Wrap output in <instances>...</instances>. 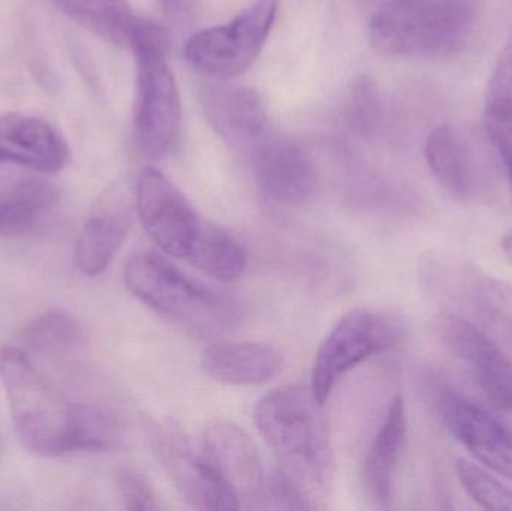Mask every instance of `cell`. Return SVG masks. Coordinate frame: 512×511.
Listing matches in <instances>:
<instances>
[{
    "label": "cell",
    "instance_id": "5bb4252c",
    "mask_svg": "<svg viewBox=\"0 0 512 511\" xmlns=\"http://www.w3.org/2000/svg\"><path fill=\"white\" fill-rule=\"evenodd\" d=\"M436 405L448 431L471 455L512 482V438L492 411L445 387Z\"/></svg>",
    "mask_w": 512,
    "mask_h": 511
},
{
    "label": "cell",
    "instance_id": "d6a6232c",
    "mask_svg": "<svg viewBox=\"0 0 512 511\" xmlns=\"http://www.w3.org/2000/svg\"><path fill=\"white\" fill-rule=\"evenodd\" d=\"M379 5H385V3H397V2H409V0H378Z\"/></svg>",
    "mask_w": 512,
    "mask_h": 511
},
{
    "label": "cell",
    "instance_id": "4316f807",
    "mask_svg": "<svg viewBox=\"0 0 512 511\" xmlns=\"http://www.w3.org/2000/svg\"><path fill=\"white\" fill-rule=\"evenodd\" d=\"M457 476L466 494L480 504L483 509L493 511H512V489L502 485L498 479L490 476L483 468L472 462L459 459Z\"/></svg>",
    "mask_w": 512,
    "mask_h": 511
},
{
    "label": "cell",
    "instance_id": "ba28073f",
    "mask_svg": "<svg viewBox=\"0 0 512 511\" xmlns=\"http://www.w3.org/2000/svg\"><path fill=\"white\" fill-rule=\"evenodd\" d=\"M441 260L430 272L436 294L512 354V284L466 261Z\"/></svg>",
    "mask_w": 512,
    "mask_h": 511
},
{
    "label": "cell",
    "instance_id": "603a6c76",
    "mask_svg": "<svg viewBox=\"0 0 512 511\" xmlns=\"http://www.w3.org/2000/svg\"><path fill=\"white\" fill-rule=\"evenodd\" d=\"M188 261L218 281H237L245 273L246 251L242 243L222 228L203 222Z\"/></svg>",
    "mask_w": 512,
    "mask_h": 511
},
{
    "label": "cell",
    "instance_id": "6da1fadb",
    "mask_svg": "<svg viewBox=\"0 0 512 511\" xmlns=\"http://www.w3.org/2000/svg\"><path fill=\"white\" fill-rule=\"evenodd\" d=\"M324 405L312 389L283 386L256 405L255 420L276 459L282 509L327 507L333 491L334 458Z\"/></svg>",
    "mask_w": 512,
    "mask_h": 511
},
{
    "label": "cell",
    "instance_id": "4dcf8cb0",
    "mask_svg": "<svg viewBox=\"0 0 512 511\" xmlns=\"http://www.w3.org/2000/svg\"><path fill=\"white\" fill-rule=\"evenodd\" d=\"M195 0H159L162 11L171 20H183L194 8Z\"/></svg>",
    "mask_w": 512,
    "mask_h": 511
},
{
    "label": "cell",
    "instance_id": "7c38bea8",
    "mask_svg": "<svg viewBox=\"0 0 512 511\" xmlns=\"http://www.w3.org/2000/svg\"><path fill=\"white\" fill-rule=\"evenodd\" d=\"M137 213L162 251L188 260L204 221L179 188L156 168H146L138 180Z\"/></svg>",
    "mask_w": 512,
    "mask_h": 511
},
{
    "label": "cell",
    "instance_id": "5b68a950",
    "mask_svg": "<svg viewBox=\"0 0 512 511\" xmlns=\"http://www.w3.org/2000/svg\"><path fill=\"white\" fill-rule=\"evenodd\" d=\"M0 380L15 431L27 450L42 458L75 452L74 404L41 377L23 351L0 350Z\"/></svg>",
    "mask_w": 512,
    "mask_h": 511
},
{
    "label": "cell",
    "instance_id": "7402d4cb",
    "mask_svg": "<svg viewBox=\"0 0 512 511\" xmlns=\"http://www.w3.org/2000/svg\"><path fill=\"white\" fill-rule=\"evenodd\" d=\"M60 11L93 35L117 47H129L138 15L128 0H53Z\"/></svg>",
    "mask_w": 512,
    "mask_h": 511
},
{
    "label": "cell",
    "instance_id": "8fae6325",
    "mask_svg": "<svg viewBox=\"0 0 512 511\" xmlns=\"http://www.w3.org/2000/svg\"><path fill=\"white\" fill-rule=\"evenodd\" d=\"M445 347L468 368L493 411H512V359L480 327L453 311L436 320Z\"/></svg>",
    "mask_w": 512,
    "mask_h": 511
},
{
    "label": "cell",
    "instance_id": "d4e9b609",
    "mask_svg": "<svg viewBox=\"0 0 512 511\" xmlns=\"http://www.w3.org/2000/svg\"><path fill=\"white\" fill-rule=\"evenodd\" d=\"M123 426L110 411L92 404H74L75 452H104L119 446Z\"/></svg>",
    "mask_w": 512,
    "mask_h": 511
},
{
    "label": "cell",
    "instance_id": "2e32d148",
    "mask_svg": "<svg viewBox=\"0 0 512 511\" xmlns=\"http://www.w3.org/2000/svg\"><path fill=\"white\" fill-rule=\"evenodd\" d=\"M132 206L122 185L108 189L84 224L75 246V264L86 276L104 273L132 228Z\"/></svg>",
    "mask_w": 512,
    "mask_h": 511
},
{
    "label": "cell",
    "instance_id": "4fadbf2b",
    "mask_svg": "<svg viewBox=\"0 0 512 511\" xmlns=\"http://www.w3.org/2000/svg\"><path fill=\"white\" fill-rule=\"evenodd\" d=\"M252 165L259 191L277 206H306L321 188L318 165L312 155L286 138H261L255 144Z\"/></svg>",
    "mask_w": 512,
    "mask_h": 511
},
{
    "label": "cell",
    "instance_id": "8992f818",
    "mask_svg": "<svg viewBox=\"0 0 512 511\" xmlns=\"http://www.w3.org/2000/svg\"><path fill=\"white\" fill-rule=\"evenodd\" d=\"M279 2L255 0L227 23L195 33L185 56L197 71L228 81L248 71L267 44L276 23Z\"/></svg>",
    "mask_w": 512,
    "mask_h": 511
},
{
    "label": "cell",
    "instance_id": "cb8c5ba5",
    "mask_svg": "<svg viewBox=\"0 0 512 511\" xmlns=\"http://www.w3.org/2000/svg\"><path fill=\"white\" fill-rule=\"evenodd\" d=\"M21 341L36 353L65 356L83 344V324L69 312H45L24 327Z\"/></svg>",
    "mask_w": 512,
    "mask_h": 511
},
{
    "label": "cell",
    "instance_id": "484cf974",
    "mask_svg": "<svg viewBox=\"0 0 512 511\" xmlns=\"http://www.w3.org/2000/svg\"><path fill=\"white\" fill-rule=\"evenodd\" d=\"M346 122L349 128L361 137L375 135L381 128V96L375 81L367 75H361L352 84L346 102Z\"/></svg>",
    "mask_w": 512,
    "mask_h": 511
},
{
    "label": "cell",
    "instance_id": "e0dca14e",
    "mask_svg": "<svg viewBox=\"0 0 512 511\" xmlns=\"http://www.w3.org/2000/svg\"><path fill=\"white\" fill-rule=\"evenodd\" d=\"M68 161V144L50 123L21 113L0 116V164L53 174Z\"/></svg>",
    "mask_w": 512,
    "mask_h": 511
},
{
    "label": "cell",
    "instance_id": "9a60e30c",
    "mask_svg": "<svg viewBox=\"0 0 512 511\" xmlns=\"http://www.w3.org/2000/svg\"><path fill=\"white\" fill-rule=\"evenodd\" d=\"M424 152L433 176L454 200H478L486 191V159L468 129L439 126L427 138Z\"/></svg>",
    "mask_w": 512,
    "mask_h": 511
},
{
    "label": "cell",
    "instance_id": "ac0fdd59",
    "mask_svg": "<svg viewBox=\"0 0 512 511\" xmlns=\"http://www.w3.org/2000/svg\"><path fill=\"white\" fill-rule=\"evenodd\" d=\"M279 348L262 342H228L206 348L201 359L204 372L228 386H258L282 371Z\"/></svg>",
    "mask_w": 512,
    "mask_h": 511
},
{
    "label": "cell",
    "instance_id": "52a82bcc",
    "mask_svg": "<svg viewBox=\"0 0 512 511\" xmlns=\"http://www.w3.org/2000/svg\"><path fill=\"white\" fill-rule=\"evenodd\" d=\"M406 327L400 318L370 309H354L331 330L316 354L312 389L322 405L330 398L346 372L405 339Z\"/></svg>",
    "mask_w": 512,
    "mask_h": 511
},
{
    "label": "cell",
    "instance_id": "f546056e",
    "mask_svg": "<svg viewBox=\"0 0 512 511\" xmlns=\"http://www.w3.org/2000/svg\"><path fill=\"white\" fill-rule=\"evenodd\" d=\"M502 96H512V35L502 51L489 84V99Z\"/></svg>",
    "mask_w": 512,
    "mask_h": 511
},
{
    "label": "cell",
    "instance_id": "1f68e13d",
    "mask_svg": "<svg viewBox=\"0 0 512 511\" xmlns=\"http://www.w3.org/2000/svg\"><path fill=\"white\" fill-rule=\"evenodd\" d=\"M502 251H504L505 257H507L512 264V228L505 234L504 239H502Z\"/></svg>",
    "mask_w": 512,
    "mask_h": 511
},
{
    "label": "cell",
    "instance_id": "44dd1931",
    "mask_svg": "<svg viewBox=\"0 0 512 511\" xmlns=\"http://www.w3.org/2000/svg\"><path fill=\"white\" fill-rule=\"evenodd\" d=\"M59 191L42 177H18L0 182V237L32 233L56 207Z\"/></svg>",
    "mask_w": 512,
    "mask_h": 511
},
{
    "label": "cell",
    "instance_id": "277c9868",
    "mask_svg": "<svg viewBox=\"0 0 512 511\" xmlns=\"http://www.w3.org/2000/svg\"><path fill=\"white\" fill-rule=\"evenodd\" d=\"M125 282L144 305L200 335L234 329L242 318V308L230 294L195 282L155 252L132 257Z\"/></svg>",
    "mask_w": 512,
    "mask_h": 511
},
{
    "label": "cell",
    "instance_id": "83f0119b",
    "mask_svg": "<svg viewBox=\"0 0 512 511\" xmlns=\"http://www.w3.org/2000/svg\"><path fill=\"white\" fill-rule=\"evenodd\" d=\"M484 128L489 143L504 165L512 197V96L489 99L484 113Z\"/></svg>",
    "mask_w": 512,
    "mask_h": 511
},
{
    "label": "cell",
    "instance_id": "9c48e42d",
    "mask_svg": "<svg viewBox=\"0 0 512 511\" xmlns=\"http://www.w3.org/2000/svg\"><path fill=\"white\" fill-rule=\"evenodd\" d=\"M153 452L186 503L198 510H240L204 447L173 420L150 426Z\"/></svg>",
    "mask_w": 512,
    "mask_h": 511
},
{
    "label": "cell",
    "instance_id": "3957f363",
    "mask_svg": "<svg viewBox=\"0 0 512 511\" xmlns=\"http://www.w3.org/2000/svg\"><path fill=\"white\" fill-rule=\"evenodd\" d=\"M168 41L161 24L137 17L129 39L137 62L135 137L152 161L171 155L182 137V101L168 63Z\"/></svg>",
    "mask_w": 512,
    "mask_h": 511
},
{
    "label": "cell",
    "instance_id": "f1b7e54d",
    "mask_svg": "<svg viewBox=\"0 0 512 511\" xmlns=\"http://www.w3.org/2000/svg\"><path fill=\"white\" fill-rule=\"evenodd\" d=\"M116 479L126 509L132 511L161 509V504L158 503L149 480L143 474L132 468L123 467L117 471Z\"/></svg>",
    "mask_w": 512,
    "mask_h": 511
},
{
    "label": "cell",
    "instance_id": "7a4b0ae2",
    "mask_svg": "<svg viewBox=\"0 0 512 511\" xmlns=\"http://www.w3.org/2000/svg\"><path fill=\"white\" fill-rule=\"evenodd\" d=\"M474 23L471 0L385 3L373 12L369 39L390 56L444 59L465 50Z\"/></svg>",
    "mask_w": 512,
    "mask_h": 511
},
{
    "label": "cell",
    "instance_id": "d6986e66",
    "mask_svg": "<svg viewBox=\"0 0 512 511\" xmlns=\"http://www.w3.org/2000/svg\"><path fill=\"white\" fill-rule=\"evenodd\" d=\"M210 123L225 140L255 143L267 125V107L258 90L249 86L218 84L204 96Z\"/></svg>",
    "mask_w": 512,
    "mask_h": 511
},
{
    "label": "cell",
    "instance_id": "ffe728a7",
    "mask_svg": "<svg viewBox=\"0 0 512 511\" xmlns=\"http://www.w3.org/2000/svg\"><path fill=\"white\" fill-rule=\"evenodd\" d=\"M408 437L405 402L400 396L391 401L387 416L373 440L364 462V482L372 500L382 509L393 501L394 479Z\"/></svg>",
    "mask_w": 512,
    "mask_h": 511
},
{
    "label": "cell",
    "instance_id": "30bf717a",
    "mask_svg": "<svg viewBox=\"0 0 512 511\" xmlns=\"http://www.w3.org/2000/svg\"><path fill=\"white\" fill-rule=\"evenodd\" d=\"M203 447L240 510L271 509L273 476L265 471L248 432L228 420L216 419L204 431Z\"/></svg>",
    "mask_w": 512,
    "mask_h": 511
}]
</instances>
